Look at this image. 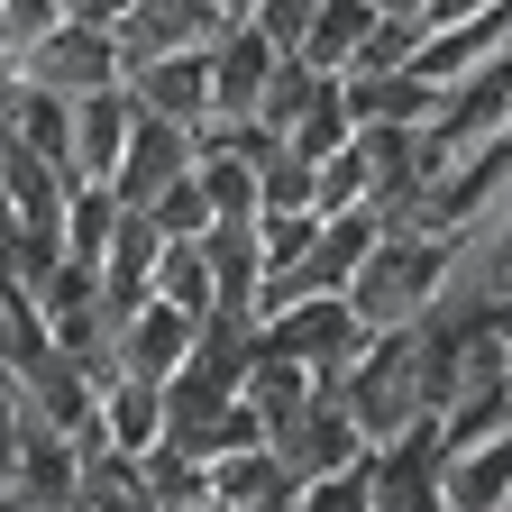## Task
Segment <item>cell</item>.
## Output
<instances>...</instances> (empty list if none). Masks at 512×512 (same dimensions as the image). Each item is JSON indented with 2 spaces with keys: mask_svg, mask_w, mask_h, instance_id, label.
Returning <instances> with one entry per match:
<instances>
[{
  "mask_svg": "<svg viewBox=\"0 0 512 512\" xmlns=\"http://www.w3.org/2000/svg\"><path fill=\"white\" fill-rule=\"evenodd\" d=\"M19 74L37 83V92H101V83H119V46H110V28H83V19H55L37 46H28V64Z\"/></svg>",
  "mask_w": 512,
  "mask_h": 512,
  "instance_id": "5b68a950",
  "label": "cell"
},
{
  "mask_svg": "<svg viewBox=\"0 0 512 512\" xmlns=\"http://www.w3.org/2000/svg\"><path fill=\"white\" fill-rule=\"evenodd\" d=\"M0 138H10V147H28V156H46V165L64 174V92L19 83V101L0 110ZM64 183H74V174H64Z\"/></svg>",
  "mask_w": 512,
  "mask_h": 512,
  "instance_id": "e0dca14e",
  "label": "cell"
},
{
  "mask_svg": "<svg viewBox=\"0 0 512 512\" xmlns=\"http://www.w3.org/2000/svg\"><path fill=\"white\" fill-rule=\"evenodd\" d=\"M311 394H320V384H311V375H302L293 357H275L266 339L247 348V366H238V403L256 412V430H275V421H293V412H302Z\"/></svg>",
  "mask_w": 512,
  "mask_h": 512,
  "instance_id": "5bb4252c",
  "label": "cell"
},
{
  "mask_svg": "<svg viewBox=\"0 0 512 512\" xmlns=\"http://www.w3.org/2000/svg\"><path fill=\"white\" fill-rule=\"evenodd\" d=\"M330 403L348 412L357 448H375V439L430 421V412H421V357H412V330H366V348L330 375Z\"/></svg>",
  "mask_w": 512,
  "mask_h": 512,
  "instance_id": "7a4b0ae2",
  "label": "cell"
},
{
  "mask_svg": "<svg viewBox=\"0 0 512 512\" xmlns=\"http://www.w3.org/2000/svg\"><path fill=\"white\" fill-rule=\"evenodd\" d=\"M110 229H119V202H110L101 183H74V192H64V211H55V247L74 256V266H101Z\"/></svg>",
  "mask_w": 512,
  "mask_h": 512,
  "instance_id": "ac0fdd59",
  "label": "cell"
},
{
  "mask_svg": "<svg viewBox=\"0 0 512 512\" xmlns=\"http://www.w3.org/2000/svg\"><path fill=\"white\" fill-rule=\"evenodd\" d=\"M348 147H357V165H366V211H394L403 192L421 183L412 128H348Z\"/></svg>",
  "mask_w": 512,
  "mask_h": 512,
  "instance_id": "9a60e30c",
  "label": "cell"
},
{
  "mask_svg": "<svg viewBox=\"0 0 512 512\" xmlns=\"http://www.w3.org/2000/svg\"><path fill=\"white\" fill-rule=\"evenodd\" d=\"M174 174H192V128H174V119H147V110H138V128H128V147H119V165H110V183H101V192H110L119 211H147Z\"/></svg>",
  "mask_w": 512,
  "mask_h": 512,
  "instance_id": "8992f818",
  "label": "cell"
},
{
  "mask_svg": "<svg viewBox=\"0 0 512 512\" xmlns=\"http://www.w3.org/2000/svg\"><path fill=\"white\" fill-rule=\"evenodd\" d=\"M147 229H156V238H202V229H211L202 183H192V174H174V183L156 192V202H147Z\"/></svg>",
  "mask_w": 512,
  "mask_h": 512,
  "instance_id": "7402d4cb",
  "label": "cell"
},
{
  "mask_svg": "<svg viewBox=\"0 0 512 512\" xmlns=\"http://www.w3.org/2000/svg\"><path fill=\"white\" fill-rule=\"evenodd\" d=\"M485 10H503V0H421V37L430 28H458V19H485Z\"/></svg>",
  "mask_w": 512,
  "mask_h": 512,
  "instance_id": "cb8c5ba5",
  "label": "cell"
},
{
  "mask_svg": "<svg viewBox=\"0 0 512 512\" xmlns=\"http://www.w3.org/2000/svg\"><path fill=\"white\" fill-rule=\"evenodd\" d=\"M375 28V0H311V28L293 46V64H311V74H348L357 37Z\"/></svg>",
  "mask_w": 512,
  "mask_h": 512,
  "instance_id": "2e32d148",
  "label": "cell"
},
{
  "mask_svg": "<svg viewBox=\"0 0 512 512\" xmlns=\"http://www.w3.org/2000/svg\"><path fill=\"white\" fill-rule=\"evenodd\" d=\"M503 55H512V0H503V10H485V19L430 28V37L412 46V74L439 92V83H467V74H485V64H503Z\"/></svg>",
  "mask_w": 512,
  "mask_h": 512,
  "instance_id": "9c48e42d",
  "label": "cell"
},
{
  "mask_svg": "<svg viewBox=\"0 0 512 512\" xmlns=\"http://www.w3.org/2000/svg\"><path fill=\"white\" fill-rule=\"evenodd\" d=\"M128 101H138L147 119H174V128H202L211 119V92H202V46H174V55H147L128 64Z\"/></svg>",
  "mask_w": 512,
  "mask_h": 512,
  "instance_id": "30bf717a",
  "label": "cell"
},
{
  "mask_svg": "<svg viewBox=\"0 0 512 512\" xmlns=\"http://www.w3.org/2000/svg\"><path fill=\"white\" fill-rule=\"evenodd\" d=\"M256 339H266L275 357H293L311 384H330L357 348H366V320L348 311V293H311V302H284V311H266L256 320Z\"/></svg>",
  "mask_w": 512,
  "mask_h": 512,
  "instance_id": "3957f363",
  "label": "cell"
},
{
  "mask_svg": "<svg viewBox=\"0 0 512 512\" xmlns=\"http://www.w3.org/2000/svg\"><path fill=\"white\" fill-rule=\"evenodd\" d=\"M19 83H28V74H19V55H10V46H0V110H10V101H19Z\"/></svg>",
  "mask_w": 512,
  "mask_h": 512,
  "instance_id": "d4e9b609",
  "label": "cell"
},
{
  "mask_svg": "<svg viewBox=\"0 0 512 512\" xmlns=\"http://www.w3.org/2000/svg\"><path fill=\"white\" fill-rule=\"evenodd\" d=\"M430 430H439V458H448V448L512 439V375H494V384H458V394L430 412Z\"/></svg>",
  "mask_w": 512,
  "mask_h": 512,
  "instance_id": "4fadbf2b",
  "label": "cell"
},
{
  "mask_svg": "<svg viewBox=\"0 0 512 512\" xmlns=\"http://www.w3.org/2000/svg\"><path fill=\"white\" fill-rule=\"evenodd\" d=\"M412 46H421V28H412V19H384V10H375V28H366V37H357V55H348V74H403Z\"/></svg>",
  "mask_w": 512,
  "mask_h": 512,
  "instance_id": "44dd1931",
  "label": "cell"
},
{
  "mask_svg": "<svg viewBox=\"0 0 512 512\" xmlns=\"http://www.w3.org/2000/svg\"><path fill=\"white\" fill-rule=\"evenodd\" d=\"M439 512H512V439L448 448L439 458Z\"/></svg>",
  "mask_w": 512,
  "mask_h": 512,
  "instance_id": "7c38bea8",
  "label": "cell"
},
{
  "mask_svg": "<svg viewBox=\"0 0 512 512\" xmlns=\"http://www.w3.org/2000/svg\"><path fill=\"white\" fill-rule=\"evenodd\" d=\"M220 10L211 0H128V10L110 19V46H119V74L147 55H174V46H211Z\"/></svg>",
  "mask_w": 512,
  "mask_h": 512,
  "instance_id": "ba28073f",
  "label": "cell"
},
{
  "mask_svg": "<svg viewBox=\"0 0 512 512\" xmlns=\"http://www.w3.org/2000/svg\"><path fill=\"white\" fill-rule=\"evenodd\" d=\"M293 512H366V448H357L348 467L302 476V485H293Z\"/></svg>",
  "mask_w": 512,
  "mask_h": 512,
  "instance_id": "ffe728a7",
  "label": "cell"
},
{
  "mask_svg": "<svg viewBox=\"0 0 512 512\" xmlns=\"http://www.w3.org/2000/svg\"><path fill=\"white\" fill-rule=\"evenodd\" d=\"M266 74H275V46L256 37L247 19H220V28H211V46H202V92H211V119H247V110H256V92H266Z\"/></svg>",
  "mask_w": 512,
  "mask_h": 512,
  "instance_id": "52a82bcc",
  "label": "cell"
},
{
  "mask_svg": "<svg viewBox=\"0 0 512 512\" xmlns=\"http://www.w3.org/2000/svg\"><path fill=\"white\" fill-rule=\"evenodd\" d=\"M238 19H247L256 37H266L275 55H293V46H302V28H311V0H247Z\"/></svg>",
  "mask_w": 512,
  "mask_h": 512,
  "instance_id": "603a6c76",
  "label": "cell"
},
{
  "mask_svg": "<svg viewBox=\"0 0 512 512\" xmlns=\"http://www.w3.org/2000/svg\"><path fill=\"white\" fill-rule=\"evenodd\" d=\"M128 128H138V101H128V83H101V92H74L64 101V174L74 183H110Z\"/></svg>",
  "mask_w": 512,
  "mask_h": 512,
  "instance_id": "277c9868",
  "label": "cell"
},
{
  "mask_svg": "<svg viewBox=\"0 0 512 512\" xmlns=\"http://www.w3.org/2000/svg\"><path fill=\"white\" fill-rule=\"evenodd\" d=\"M147 293H156V302H174L183 320H202V311H211V256H202V238H165V247H156Z\"/></svg>",
  "mask_w": 512,
  "mask_h": 512,
  "instance_id": "d6986e66",
  "label": "cell"
},
{
  "mask_svg": "<svg viewBox=\"0 0 512 512\" xmlns=\"http://www.w3.org/2000/svg\"><path fill=\"white\" fill-rule=\"evenodd\" d=\"M448 247L458 238H421V229L384 220L375 247L357 256V275H348V311L366 320V330H412V320L430 311V293H439V275H448Z\"/></svg>",
  "mask_w": 512,
  "mask_h": 512,
  "instance_id": "6da1fadb",
  "label": "cell"
},
{
  "mask_svg": "<svg viewBox=\"0 0 512 512\" xmlns=\"http://www.w3.org/2000/svg\"><path fill=\"white\" fill-rule=\"evenodd\" d=\"M183 348H192V320L174 311V302H138V311H119V375H138V384H165L174 366H183Z\"/></svg>",
  "mask_w": 512,
  "mask_h": 512,
  "instance_id": "8fae6325",
  "label": "cell"
}]
</instances>
